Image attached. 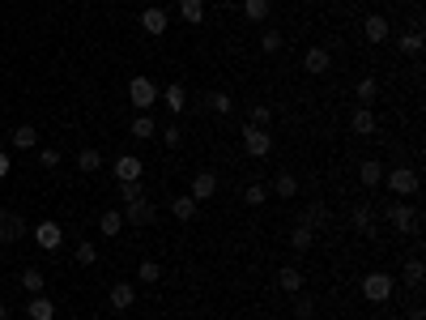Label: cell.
I'll return each mask as SVG.
<instances>
[{
  "label": "cell",
  "instance_id": "obj_1",
  "mask_svg": "<svg viewBox=\"0 0 426 320\" xmlns=\"http://www.w3.org/2000/svg\"><path fill=\"white\" fill-rule=\"evenodd\" d=\"M392 290H396V278H392V274H380V269H375V274L362 278V299H367V303H388Z\"/></svg>",
  "mask_w": 426,
  "mask_h": 320
},
{
  "label": "cell",
  "instance_id": "obj_2",
  "mask_svg": "<svg viewBox=\"0 0 426 320\" xmlns=\"http://www.w3.org/2000/svg\"><path fill=\"white\" fill-rule=\"evenodd\" d=\"M119 214H124V227H154L158 223V209H154L149 196H137V201H128Z\"/></svg>",
  "mask_w": 426,
  "mask_h": 320
},
{
  "label": "cell",
  "instance_id": "obj_3",
  "mask_svg": "<svg viewBox=\"0 0 426 320\" xmlns=\"http://www.w3.org/2000/svg\"><path fill=\"white\" fill-rule=\"evenodd\" d=\"M380 184H388L392 196H414L418 192V171L414 167H392V171H384Z\"/></svg>",
  "mask_w": 426,
  "mask_h": 320
},
{
  "label": "cell",
  "instance_id": "obj_4",
  "mask_svg": "<svg viewBox=\"0 0 426 320\" xmlns=\"http://www.w3.org/2000/svg\"><path fill=\"white\" fill-rule=\"evenodd\" d=\"M158 94H162V90L149 82V77H133V82H128V103H133L137 111H149V107L158 103Z\"/></svg>",
  "mask_w": 426,
  "mask_h": 320
},
{
  "label": "cell",
  "instance_id": "obj_5",
  "mask_svg": "<svg viewBox=\"0 0 426 320\" xmlns=\"http://www.w3.org/2000/svg\"><path fill=\"white\" fill-rule=\"evenodd\" d=\"M388 223H392V231H400V235H414L422 218H418V209H409L405 201H392V205H388Z\"/></svg>",
  "mask_w": 426,
  "mask_h": 320
},
{
  "label": "cell",
  "instance_id": "obj_6",
  "mask_svg": "<svg viewBox=\"0 0 426 320\" xmlns=\"http://www.w3.org/2000/svg\"><path fill=\"white\" fill-rule=\"evenodd\" d=\"M243 150L252 154V158H269V150H273V137H269V129L247 124V129H243Z\"/></svg>",
  "mask_w": 426,
  "mask_h": 320
},
{
  "label": "cell",
  "instance_id": "obj_7",
  "mask_svg": "<svg viewBox=\"0 0 426 320\" xmlns=\"http://www.w3.org/2000/svg\"><path fill=\"white\" fill-rule=\"evenodd\" d=\"M26 235V218H17L13 209H0V243H17Z\"/></svg>",
  "mask_w": 426,
  "mask_h": 320
},
{
  "label": "cell",
  "instance_id": "obj_8",
  "mask_svg": "<svg viewBox=\"0 0 426 320\" xmlns=\"http://www.w3.org/2000/svg\"><path fill=\"white\" fill-rule=\"evenodd\" d=\"M35 239H39V248L56 252V248H60V239H64V231H60V223H56V218H43V223L35 227Z\"/></svg>",
  "mask_w": 426,
  "mask_h": 320
},
{
  "label": "cell",
  "instance_id": "obj_9",
  "mask_svg": "<svg viewBox=\"0 0 426 320\" xmlns=\"http://www.w3.org/2000/svg\"><path fill=\"white\" fill-rule=\"evenodd\" d=\"M107 303H111V312H128L137 303V286L133 282H115L111 294H107Z\"/></svg>",
  "mask_w": 426,
  "mask_h": 320
},
{
  "label": "cell",
  "instance_id": "obj_10",
  "mask_svg": "<svg viewBox=\"0 0 426 320\" xmlns=\"http://www.w3.org/2000/svg\"><path fill=\"white\" fill-rule=\"evenodd\" d=\"M141 26H145V35H166L171 13H166V9H158V5H149V9L141 13Z\"/></svg>",
  "mask_w": 426,
  "mask_h": 320
},
{
  "label": "cell",
  "instance_id": "obj_11",
  "mask_svg": "<svg viewBox=\"0 0 426 320\" xmlns=\"http://www.w3.org/2000/svg\"><path fill=\"white\" fill-rule=\"evenodd\" d=\"M111 176L124 184V180H141V158L137 154H119L115 162H111Z\"/></svg>",
  "mask_w": 426,
  "mask_h": 320
},
{
  "label": "cell",
  "instance_id": "obj_12",
  "mask_svg": "<svg viewBox=\"0 0 426 320\" xmlns=\"http://www.w3.org/2000/svg\"><path fill=\"white\" fill-rule=\"evenodd\" d=\"M213 192H217V176H213V171H196V176H192V192H188V196H196V201H209Z\"/></svg>",
  "mask_w": 426,
  "mask_h": 320
},
{
  "label": "cell",
  "instance_id": "obj_13",
  "mask_svg": "<svg viewBox=\"0 0 426 320\" xmlns=\"http://www.w3.org/2000/svg\"><path fill=\"white\" fill-rule=\"evenodd\" d=\"M362 35H367V43H384V39H388V17H384V13H367Z\"/></svg>",
  "mask_w": 426,
  "mask_h": 320
},
{
  "label": "cell",
  "instance_id": "obj_14",
  "mask_svg": "<svg viewBox=\"0 0 426 320\" xmlns=\"http://www.w3.org/2000/svg\"><path fill=\"white\" fill-rule=\"evenodd\" d=\"M329 64H333L329 47H307V52H303V68H307V73H324Z\"/></svg>",
  "mask_w": 426,
  "mask_h": 320
},
{
  "label": "cell",
  "instance_id": "obj_15",
  "mask_svg": "<svg viewBox=\"0 0 426 320\" xmlns=\"http://www.w3.org/2000/svg\"><path fill=\"white\" fill-rule=\"evenodd\" d=\"M26 316L30 320H56V303L43 299V294H35V299H26Z\"/></svg>",
  "mask_w": 426,
  "mask_h": 320
},
{
  "label": "cell",
  "instance_id": "obj_16",
  "mask_svg": "<svg viewBox=\"0 0 426 320\" xmlns=\"http://www.w3.org/2000/svg\"><path fill=\"white\" fill-rule=\"evenodd\" d=\"M354 231L367 235V239L380 235V231H375V209H371V205H358V209H354Z\"/></svg>",
  "mask_w": 426,
  "mask_h": 320
},
{
  "label": "cell",
  "instance_id": "obj_17",
  "mask_svg": "<svg viewBox=\"0 0 426 320\" xmlns=\"http://www.w3.org/2000/svg\"><path fill=\"white\" fill-rule=\"evenodd\" d=\"M278 286H282L286 294H298V290H303V269H298V265H286L282 274H278Z\"/></svg>",
  "mask_w": 426,
  "mask_h": 320
},
{
  "label": "cell",
  "instance_id": "obj_18",
  "mask_svg": "<svg viewBox=\"0 0 426 320\" xmlns=\"http://www.w3.org/2000/svg\"><path fill=\"white\" fill-rule=\"evenodd\" d=\"M158 98H162V103H166L171 111H184V107H188V90H184L180 82H171V86H166V90H162Z\"/></svg>",
  "mask_w": 426,
  "mask_h": 320
},
{
  "label": "cell",
  "instance_id": "obj_19",
  "mask_svg": "<svg viewBox=\"0 0 426 320\" xmlns=\"http://www.w3.org/2000/svg\"><path fill=\"white\" fill-rule=\"evenodd\" d=\"M13 150H35V145H39V129L35 124H21V129H13Z\"/></svg>",
  "mask_w": 426,
  "mask_h": 320
},
{
  "label": "cell",
  "instance_id": "obj_20",
  "mask_svg": "<svg viewBox=\"0 0 426 320\" xmlns=\"http://www.w3.org/2000/svg\"><path fill=\"white\" fill-rule=\"evenodd\" d=\"M180 17L188 26H200L205 21V0H180Z\"/></svg>",
  "mask_w": 426,
  "mask_h": 320
},
{
  "label": "cell",
  "instance_id": "obj_21",
  "mask_svg": "<svg viewBox=\"0 0 426 320\" xmlns=\"http://www.w3.org/2000/svg\"><path fill=\"white\" fill-rule=\"evenodd\" d=\"M298 223H307L311 231H320V227H329L333 218H329V209H324V205L316 201V205H307V209H303V218H298Z\"/></svg>",
  "mask_w": 426,
  "mask_h": 320
},
{
  "label": "cell",
  "instance_id": "obj_22",
  "mask_svg": "<svg viewBox=\"0 0 426 320\" xmlns=\"http://www.w3.org/2000/svg\"><path fill=\"white\" fill-rule=\"evenodd\" d=\"M196 196H175V201H171V214L175 218H180V223H192V218H196Z\"/></svg>",
  "mask_w": 426,
  "mask_h": 320
},
{
  "label": "cell",
  "instance_id": "obj_23",
  "mask_svg": "<svg viewBox=\"0 0 426 320\" xmlns=\"http://www.w3.org/2000/svg\"><path fill=\"white\" fill-rule=\"evenodd\" d=\"M358 180H362V188H367V192H371V188H380V180H384V167L367 158V162L358 167Z\"/></svg>",
  "mask_w": 426,
  "mask_h": 320
},
{
  "label": "cell",
  "instance_id": "obj_24",
  "mask_svg": "<svg viewBox=\"0 0 426 320\" xmlns=\"http://www.w3.org/2000/svg\"><path fill=\"white\" fill-rule=\"evenodd\" d=\"M311 243H316V231H311L307 223H298V227L290 231V248H294V252H307Z\"/></svg>",
  "mask_w": 426,
  "mask_h": 320
},
{
  "label": "cell",
  "instance_id": "obj_25",
  "mask_svg": "<svg viewBox=\"0 0 426 320\" xmlns=\"http://www.w3.org/2000/svg\"><path fill=\"white\" fill-rule=\"evenodd\" d=\"M43 269H35V265H26V269H21V290H26V294H43Z\"/></svg>",
  "mask_w": 426,
  "mask_h": 320
},
{
  "label": "cell",
  "instance_id": "obj_26",
  "mask_svg": "<svg viewBox=\"0 0 426 320\" xmlns=\"http://www.w3.org/2000/svg\"><path fill=\"white\" fill-rule=\"evenodd\" d=\"M98 231H103L107 239H115V235L124 231V214H119V209H107L103 218H98Z\"/></svg>",
  "mask_w": 426,
  "mask_h": 320
},
{
  "label": "cell",
  "instance_id": "obj_27",
  "mask_svg": "<svg viewBox=\"0 0 426 320\" xmlns=\"http://www.w3.org/2000/svg\"><path fill=\"white\" fill-rule=\"evenodd\" d=\"M354 94H358V107H371L375 98H380V82H375V77H362V82L354 86Z\"/></svg>",
  "mask_w": 426,
  "mask_h": 320
},
{
  "label": "cell",
  "instance_id": "obj_28",
  "mask_svg": "<svg viewBox=\"0 0 426 320\" xmlns=\"http://www.w3.org/2000/svg\"><path fill=\"white\" fill-rule=\"evenodd\" d=\"M269 9H273V0H243V17L247 21H269Z\"/></svg>",
  "mask_w": 426,
  "mask_h": 320
},
{
  "label": "cell",
  "instance_id": "obj_29",
  "mask_svg": "<svg viewBox=\"0 0 426 320\" xmlns=\"http://www.w3.org/2000/svg\"><path fill=\"white\" fill-rule=\"evenodd\" d=\"M128 133H133L137 141H149V137H154V133H158V124H154V120H149V115L141 111V115L133 120V124H128Z\"/></svg>",
  "mask_w": 426,
  "mask_h": 320
},
{
  "label": "cell",
  "instance_id": "obj_30",
  "mask_svg": "<svg viewBox=\"0 0 426 320\" xmlns=\"http://www.w3.org/2000/svg\"><path fill=\"white\" fill-rule=\"evenodd\" d=\"M349 129L362 133V137H371V133H375V115H371V107H358L354 120H349Z\"/></svg>",
  "mask_w": 426,
  "mask_h": 320
},
{
  "label": "cell",
  "instance_id": "obj_31",
  "mask_svg": "<svg viewBox=\"0 0 426 320\" xmlns=\"http://www.w3.org/2000/svg\"><path fill=\"white\" fill-rule=\"evenodd\" d=\"M98 167H103V154H98V150H81L77 154V171H81V176H94Z\"/></svg>",
  "mask_w": 426,
  "mask_h": 320
},
{
  "label": "cell",
  "instance_id": "obj_32",
  "mask_svg": "<svg viewBox=\"0 0 426 320\" xmlns=\"http://www.w3.org/2000/svg\"><path fill=\"white\" fill-rule=\"evenodd\" d=\"M260 52H264V56H273V52H282V30H273V26H264V30H260Z\"/></svg>",
  "mask_w": 426,
  "mask_h": 320
},
{
  "label": "cell",
  "instance_id": "obj_33",
  "mask_svg": "<svg viewBox=\"0 0 426 320\" xmlns=\"http://www.w3.org/2000/svg\"><path fill=\"white\" fill-rule=\"evenodd\" d=\"M247 120H252L256 129H269V120H273V107H269V103H252V107H247Z\"/></svg>",
  "mask_w": 426,
  "mask_h": 320
},
{
  "label": "cell",
  "instance_id": "obj_34",
  "mask_svg": "<svg viewBox=\"0 0 426 320\" xmlns=\"http://www.w3.org/2000/svg\"><path fill=\"white\" fill-rule=\"evenodd\" d=\"M137 278H141V282H149V286L162 282V265H158V261H141V265H137Z\"/></svg>",
  "mask_w": 426,
  "mask_h": 320
},
{
  "label": "cell",
  "instance_id": "obj_35",
  "mask_svg": "<svg viewBox=\"0 0 426 320\" xmlns=\"http://www.w3.org/2000/svg\"><path fill=\"white\" fill-rule=\"evenodd\" d=\"M273 192H278V196H298V180L290 176V171H282V176L273 180Z\"/></svg>",
  "mask_w": 426,
  "mask_h": 320
},
{
  "label": "cell",
  "instance_id": "obj_36",
  "mask_svg": "<svg viewBox=\"0 0 426 320\" xmlns=\"http://www.w3.org/2000/svg\"><path fill=\"white\" fill-rule=\"evenodd\" d=\"M405 282H409L414 290H422V256H418V252L405 261Z\"/></svg>",
  "mask_w": 426,
  "mask_h": 320
},
{
  "label": "cell",
  "instance_id": "obj_37",
  "mask_svg": "<svg viewBox=\"0 0 426 320\" xmlns=\"http://www.w3.org/2000/svg\"><path fill=\"white\" fill-rule=\"evenodd\" d=\"M205 103H209V111H217V115H231V107H235V103H231V94H222V90H213Z\"/></svg>",
  "mask_w": 426,
  "mask_h": 320
},
{
  "label": "cell",
  "instance_id": "obj_38",
  "mask_svg": "<svg viewBox=\"0 0 426 320\" xmlns=\"http://www.w3.org/2000/svg\"><path fill=\"white\" fill-rule=\"evenodd\" d=\"M400 52H405V56H418V52H422V30L400 35Z\"/></svg>",
  "mask_w": 426,
  "mask_h": 320
},
{
  "label": "cell",
  "instance_id": "obj_39",
  "mask_svg": "<svg viewBox=\"0 0 426 320\" xmlns=\"http://www.w3.org/2000/svg\"><path fill=\"white\" fill-rule=\"evenodd\" d=\"M119 196H124V205H128V201H137V196H145V184H141V180H124V184H119Z\"/></svg>",
  "mask_w": 426,
  "mask_h": 320
},
{
  "label": "cell",
  "instance_id": "obj_40",
  "mask_svg": "<svg viewBox=\"0 0 426 320\" xmlns=\"http://www.w3.org/2000/svg\"><path fill=\"white\" fill-rule=\"evenodd\" d=\"M294 316H298V320H311V316H316V299H307L303 290H298V299H294Z\"/></svg>",
  "mask_w": 426,
  "mask_h": 320
},
{
  "label": "cell",
  "instance_id": "obj_41",
  "mask_svg": "<svg viewBox=\"0 0 426 320\" xmlns=\"http://www.w3.org/2000/svg\"><path fill=\"white\" fill-rule=\"evenodd\" d=\"M264 196H269L264 184H247V188H243V201H247V205H264Z\"/></svg>",
  "mask_w": 426,
  "mask_h": 320
},
{
  "label": "cell",
  "instance_id": "obj_42",
  "mask_svg": "<svg viewBox=\"0 0 426 320\" xmlns=\"http://www.w3.org/2000/svg\"><path fill=\"white\" fill-rule=\"evenodd\" d=\"M77 265H98V248H94L90 239H81V243H77Z\"/></svg>",
  "mask_w": 426,
  "mask_h": 320
},
{
  "label": "cell",
  "instance_id": "obj_43",
  "mask_svg": "<svg viewBox=\"0 0 426 320\" xmlns=\"http://www.w3.org/2000/svg\"><path fill=\"white\" fill-rule=\"evenodd\" d=\"M39 167H43V171H56V167H60V154H56V150H39Z\"/></svg>",
  "mask_w": 426,
  "mask_h": 320
},
{
  "label": "cell",
  "instance_id": "obj_44",
  "mask_svg": "<svg viewBox=\"0 0 426 320\" xmlns=\"http://www.w3.org/2000/svg\"><path fill=\"white\" fill-rule=\"evenodd\" d=\"M162 141H166V145H171V150H175V145H180V141H184V133H180V129H162Z\"/></svg>",
  "mask_w": 426,
  "mask_h": 320
},
{
  "label": "cell",
  "instance_id": "obj_45",
  "mask_svg": "<svg viewBox=\"0 0 426 320\" xmlns=\"http://www.w3.org/2000/svg\"><path fill=\"white\" fill-rule=\"evenodd\" d=\"M9 167H13V162H9V154H5V150H0V180H5V176H9Z\"/></svg>",
  "mask_w": 426,
  "mask_h": 320
},
{
  "label": "cell",
  "instance_id": "obj_46",
  "mask_svg": "<svg viewBox=\"0 0 426 320\" xmlns=\"http://www.w3.org/2000/svg\"><path fill=\"white\" fill-rule=\"evenodd\" d=\"M409 320H426V312H422V308H414V312H409Z\"/></svg>",
  "mask_w": 426,
  "mask_h": 320
},
{
  "label": "cell",
  "instance_id": "obj_47",
  "mask_svg": "<svg viewBox=\"0 0 426 320\" xmlns=\"http://www.w3.org/2000/svg\"><path fill=\"white\" fill-rule=\"evenodd\" d=\"M0 320H13V312H9V308H5V303H0Z\"/></svg>",
  "mask_w": 426,
  "mask_h": 320
},
{
  "label": "cell",
  "instance_id": "obj_48",
  "mask_svg": "<svg viewBox=\"0 0 426 320\" xmlns=\"http://www.w3.org/2000/svg\"><path fill=\"white\" fill-rule=\"evenodd\" d=\"M0 26H5V13H0Z\"/></svg>",
  "mask_w": 426,
  "mask_h": 320
}]
</instances>
